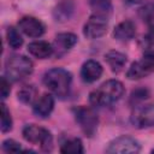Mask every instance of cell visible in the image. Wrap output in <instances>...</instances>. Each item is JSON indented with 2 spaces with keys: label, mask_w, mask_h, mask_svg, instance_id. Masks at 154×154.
<instances>
[{
  "label": "cell",
  "mask_w": 154,
  "mask_h": 154,
  "mask_svg": "<svg viewBox=\"0 0 154 154\" xmlns=\"http://www.w3.org/2000/svg\"><path fill=\"white\" fill-rule=\"evenodd\" d=\"M123 95V83L117 79H108L89 94V102L94 107H106L120 100Z\"/></svg>",
  "instance_id": "cell-1"
},
{
  "label": "cell",
  "mask_w": 154,
  "mask_h": 154,
  "mask_svg": "<svg viewBox=\"0 0 154 154\" xmlns=\"http://www.w3.org/2000/svg\"><path fill=\"white\" fill-rule=\"evenodd\" d=\"M72 76L61 67H54L43 75V84L58 97H65L71 88Z\"/></svg>",
  "instance_id": "cell-2"
},
{
  "label": "cell",
  "mask_w": 154,
  "mask_h": 154,
  "mask_svg": "<svg viewBox=\"0 0 154 154\" xmlns=\"http://www.w3.org/2000/svg\"><path fill=\"white\" fill-rule=\"evenodd\" d=\"M34 70L32 61L22 54H13L5 63L6 77L12 82H18L31 75Z\"/></svg>",
  "instance_id": "cell-3"
},
{
  "label": "cell",
  "mask_w": 154,
  "mask_h": 154,
  "mask_svg": "<svg viewBox=\"0 0 154 154\" xmlns=\"http://www.w3.org/2000/svg\"><path fill=\"white\" fill-rule=\"evenodd\" d=\"M22 134L26 142L40 146L42 150L51 152L53 149V136L51 131L45 128L35 124H29L23 128Z\"/></svg>",
  "instance_id": "cell-4"
},
{
  "label": "cell",
  "mask_w": 154,
  "mask_h": 154,
  "mask_svg": "<svg viewBox=\"0 0 154 154\" xmlns=\"http://www.w3.org/2000/svg\"><path fill=\"white\" fill-rule=\"evenodd\" d=\"M73 114L81 130L87 136L91 137L95 134L99 124V117L97 113L94 111V108L88 106H79L73 109Z\"/></svg>",
  "instance_id": "cell-5"
},
{
  "label": "cell",
  "mask_w": 154,
  "mask_h": 154,
  "mask_svg": "<svg viewBox=\"0 0 154 154\" xmlns=\"http://www.w3.org/2000/svg\"><path fill=\"white\" fill-rule=\"evenodd\" d=\"M131 124L137 129H147L154 125V103L141 105L132 109L130 116Z\"/></svg>",
  "instance_id": "cell-6"
},
{
  "label": "cell",
  "mask_w": 154,
  "mask_h": 154,
  "mask_svg": "<svg viewBox=\"0 0 154 154\" xmlns=\"http://www.w3.org/2000/svg\"><path fill=\"white\" fill-rule=\"evenodd\" d=\"M108 17L100 16V14H94L90 16V18L87 20V23L83 26V34L87 38L94 40L103 36L107 31L108 26Z\"/></svg>",
  "instance_id": "cell-7"
},
{
  "label": "cell",
  "mask_w": 154,
  "mask_h": 154,
  "mask_svg": "<svg viewBox=\"0 0 154 154\" xmlns=\"http://www.w3.org/2000/svg\"><path fill=\"white\" fill-rule=\"evenodd\" d=\"M140 150H141L140 143L130 136H119L112 140L106 148L107 153H119V154L138 153Z\"/></svg>",
  "instance_id": "cell-8"
},
{
  "label": "cell",
  "mask_w": 154,
  "mask_h": 154,
  "mask_svg": "<svg viewBox=\"0 0 154 154\" xmlns=\"http://www.w3.org/2000/svg\"><path fill=\"white\" fill-rule=\"evenodd\" d=\"M18 29L22 31L24 35L29 37H40L45 34V24L31 16H26L19 19L18 22Z\"/></svg>",
  "instance_id": "cell-9"
},
{
  "label": "cell",
  "mask_w": 154,
  "mask_h": 154,
  "mask_svg": "<svg viewBox=\"0 0 154 154\" xmlns=\"http://www.w3.org/2000/svg\"><path fill=\"white\" fill-rule=\"evenodd\" d=\"M77 43V36L72 32H60L55 36L53 42V51L57 57H61L67 53Z\"/></svg>",
  "instance_id": "cell-10"
},
{
  "label": "cell",
  "mask_w": 154,
  "mask_h": 154,
  "mask_svg": "<svg viewBox=\"0 0 154 154\" xmlns=\"http://www.w3.org/2000/svg\"><path fill=\"white\" fill-rule=\"evenodd\" d=\"M54 108V97L51 94H42L32 103V112L40 118H47Z\"/></svg>",
  "instance_id": "cell-11"
},
{
  "label": "cell",
  "mask_w": 154,
  "mask_h": 154,
  "mask_svg": "<svg viewBox=\"0 0 154 154\" xmlns=\"http://www.w3.org/2000/svg\"><path fill=\"white\" fill-rule=\"evenodd\" d=\"M102 66L96 60H87L81 67V77L85 83H93L97 81L102 75Z\"/></svg>",
  "instance_id": "cell-12"
},
{
  "label": "cell",
  "mask_w": 154,
  "mask_h": 154,
  "mask_svg": "<svg viewBox=\"0 0 154 154\" xmlns=\"http://www.w3.org/2000/svg\"><path fill=\"white\" fill-rule=\"evenodd\" d=\"M73 11H75V4L72 0H60L53 10V18L55 22L59 23L66 22L71 18Z\"/></svg>",
  "instance_id": "cell-13"
},
{
  "label": "cell",
  "mask_w": 154,
  "mask_h": 154,
  "mask_svg": "<svg viewBox=\"0 0 154 154\" xmlns=\"http://www.w3.org/2000/svg\"><path fill=\"white\" fill-rule=\"evenodd\" d=\"M136 34V26L131 20H123L120 22L113 30V36L117 41L128 42L134 38Z\"/></svg>",
  "instance_id": "cell-14"
},
{
  "label": "cell",
  "mask_w": 154,
  "mask_h": 154,
  "mask_svg": "<svg viewBox=\"0 0 154 154\" xmlns=\"http://www.w3.org/2000/svg\"><path fill=\"white\" fill-rule=\"evenodd\" d=\"M28 52L37 59H47L53 55V46L47 41H34L28 45Z\"/></svg>",
  "instance_id": "cell-15"
},
{
  "label": "cell",
  "mask_w": 154,
  "mask_h": 154,
  "mask_svg": "<svg viewBox=\"0 0 154 154\" xmlns=\"http://www.w3.org/2000/svg\"><path fill=\"white\" fill-rule=\"evenodd\" d=\"M105 61L108 64V66L111 67V70L113 72L118 73L125 67V64H126L128 59H126V55L124 53H122V52L108 51L105 54Z\"/></svg>",
  "instance_id": "cell-16"
},
{
  "label": "cell",
  "mask_w": 154,
  "mask_h": 154,
  "mask_svg": "<svg viewBox=\"0 0 154 154\" xmlns=\"http://www.w3.org/2000/svg\"><path fill=\"white\" fill-rule=\"evenodd\" d=\"M89 6L94 14L108 17L112 12V0H89Z\"/></svg>",
  "instance_id": "cell-17"
},
{
  "label": "cell",
  "mask_w": 154,
  "mask_h": 154,
  "mask_svg": "<svg viewBox=\"0 0 154 154\" xmlns=\"http://www.w3.org/2000/svg\"><path fill=\"white\" fill-rule=\"evenodd\" d=\"M18 100L23 103H34L37 99V89L32 84L23 85L17 93Z\"/></svg>",
  "instance_id": "cell-18"
},
{
  "label": "cell",
  "mask_w": 154,
  "mask_h": 154,
  "mask_svg": "<svg viewBox=\"0 0 154 154\" xmlns=\"http://www.w3.org/2000/svg\"><path fill=\"white\" fill-rule=\"evenodd\" d=\"M60 152L64 153V154H79V153H83L84 149H83L82 141L79 138H77V137L69 138V140H66L65 142L61 143Z\"/></svg>",
  "instance_id": "cell-19"
},
{
  "label": "cell",
  "mask_w": 154,
  "mask_h": 154,
  "mask_svg": "<svg viewBox=\"0 0 154 154\" xmlns=\"http://www.w3.org/2000/svg\"><path fill=\"white\" fill-rule=\"evenodd\" d=\"M6 40H7V43L11 48L13 49H18L22 45H23V38L19 34V31L14 28V26H10L7 28V31H6Z\"/></svg>",
  "instance_id": "cell-20"
},
{
  "label": "cell",
  "mask_w": 154,
  "mask_h": 154,
  "mask_svg": "<svg viewBox=\"0 0 154 154\" xmlns=\"http://www.w3.org/2000/svg\"><path fill=\"white\" fill-rule=\"evenodd\" d=\"M138 64L142 67V70L144 71L146 76L154 72V52H152V51L146 52L143 54V57L141 58V60H138Z\"/></svg>",
  "instance_id": "cell-21"
},
{
  "label": "cell",
  "mask_w": 154,
  "mask_h": 154,
  "mask_svg": "<svg viewBox=\"0 0 154 154\" xmlns=\"http://www.w3.org/2000/svg\"><path fill=\"white\" fill-rule=\"evenodd\" d=\"M0 109H1V125H0L1 131L2 132H8L12 129V118H11L10 111L7 109V107L4 102H1Z\"/></svg>",
  "instance_id": "cell-22"
},
{
  "label": "cell",
  "mask_w": 154,
  "mask_h": 154,
  "mask_svg": "<svg viewBox=\"0 0 154 154\" xmlns=\"http://www.w3.org/2000/svg\"><path fill=\"white\" fill-rule=\"evenodd\" d=\"M126 77H128L129 79H132V81L146 77V73H144V71L142 70V67L140 66L138 61H135V63L131 64V66H130L129 70L126 71Z\"/></svg>",
  "instance_id": "cell-23"
},
{
  "label": "cell",
  "mask_w": 154,
  "mask_h": 154,
  "mask_svg": "<svg viewBox=\"0 0 154 154\" xmlns=\"http://www.w3.org/2000/svg\"><path fill=\"white\" fill-rule=\"evenodd\" d=\"M2 150L6 152V153H18L22 150V146L20 143L16 142L14 140H5L2 142V146H1Z\"/></svg>",
  "instance_id": "cell-24"
},
{
  "label": "cell",
  "mask_w": 154,
  "mask_h": 154,
  "mask_svg": "<svg viewBox=\"0 0 154 154\" xmlns=\"http://www.w3.org/2000/svg\"><path fill=\"white\" fill-rule=\"evenodd\" d=\"M11 91V85H10V79L6 76H2L0 79V93H1V99H6L10 95Z\"/></svg>",
  "instance_id": "cell-25"
},
{
  "label": "cell",
  "mask_w": 154,
  "mask_h": 154,
  "mask_svg": "<svg viewBox=\"0 0 154 154\" xmlns=\"http://www.w3.org/2000/svg\"><path fill=\"white\" fill-rule=\"evenodd\" d=\"M149 95L148 90L147 89H143V88H140V89H136L131 93V100L137 102V101H142L144 99H147Z\"/></svg>",
  "instance_id": "cell-26"
},
{
  "label": "cell",
  "mask_w": 154,
  "mask_h": 154,
  "mask_svg": "<svg viewBox=\"0 0 154 154\" xmlns=\"http://www.w3.org/2000/svg\"><path fill=\"white\" fill-rule=\"evenodd\" d=\"M143 43L146 45L147 52H148V51L154 52V30H152L150 32H148V34L146 35V37L143 38Z\"/></svg>",
  "instance_id": "cell-27"
},
{
  "label": "cell",
  "mask_w": 154,
  "mask_h": 154,
  "mask_svg": "<svg viewBox=\"0 0 154 154\" xmlns=\"http://www.w3.org/2000/svg\"><path fill=\"white\" fill-rule=\"evenodd\" d=\"M126 4H129V5H136V4H140V2H142L143 0H124Z\"/></svg>",
  "instance_id": "cell-28"
},
{
  "label": "cell",
  "mask_w": 154,
  "mask_h": 154,
  "mask_svg": "<svg viewBox=\"0 0 154 154\" xmlns=\"http://www.w3.org/2000/svg\"><path fill=\"white\" fill-rule=\"evenodd\" d=\"M152 153H154V149H153V150H152Z\"/></svg>",
  "instance_id": "cell-29"
}]
</instances>
